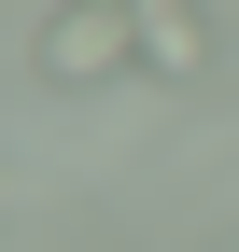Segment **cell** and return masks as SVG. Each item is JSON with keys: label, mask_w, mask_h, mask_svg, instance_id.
<instances>
[{"label": "cell", "mask_w": 239, "mask_h": 252, "mask_svg": "<svg viewBox=\"0 0 239 252\" xmlns=\"http://www.w3.org/2000/svg\"><path fill=\"white\" fill-rule=\"evenodd\" d=\"M0 210H14V182H0Z\"/></svg>", "instance_id": "cell-3"}, {"label": "cell", "mask_w": 239, "mask_h": 252, "mask_svg": "<svg viewBox=\"0 0 239 252\" xmlns=\"http://www.w3.org/2000/svg\"><path fill=\"white\" fill-rule=\"evenodd\" d=\"M141 70H169V84L211 70V0H141Z\"/></svg>", "instance_id": "cell-2"}, {"label": "cell", "mask_w": 239, "mask_h": 252, "mask_svg": "<svg viewBox=\"0 0 239 252\" xmlns=\"http://www.w3.org/2000/svg\"><path fill=\"white\" fill-rule=\"evenodd\" d=\"M28 70H42L56 98L127 84V70H141V0H56V14H42V42H28Z\"/></svg>", "instance_id": "cell-1"}]
</instances>
